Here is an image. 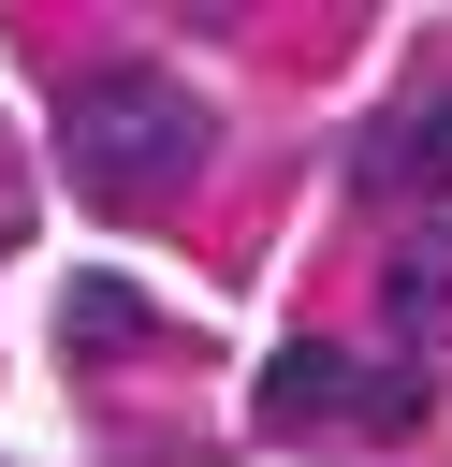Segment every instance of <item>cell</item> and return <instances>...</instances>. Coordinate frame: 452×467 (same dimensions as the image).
Returning <instances> with one entry per match:
<instances>
[{"mask_svg": "<svg viewBox=\"0 0 452 467\" xmlns=\"http://www.w3.org/2000/svg\"><path fill=\"white\" fill-rule=\"evenodd\" d=\"M58 161H73L102 204H160V190H190V161H204V102H190L160 58H102V73H73V102H58Z\"/></svg>", "mask_w": 452, "mask_h": 467, "instance_id": "obj_1", "label": "cell"}, {"mask_svg": "<svg viewBox=\"0 0 452 467\" xmlns=\"http://www.w3.org/2000/svg\"><path fill=\"white\" fill-rule=\"evenodd\" d=\"M335 409H423V379L394 394V379H365L335 336H292V350L262 365V423H335Z\"/></svg>", "mask_w": 452, "mask_h": 467, "instance_id": "obj_2", "label": "cell"}, {"mask_svg": "<svg viewBox=\"0 0 452 467\" xmlns=\"http://www.w3.org/2000/svg\"><path fill=\"white\" fill-rule=\"evenodd\" d=\"M365 175H379V190H452V88H437L423 117H394V131L365 146Z\"/></svg>", "mask_w": 452, "mask_h": 467, "instance_id": "obj_3", "label": "cell"}, {"mask_svg": "<svg viewBox=\"0 0 452 467\" xmlns=\"http://www.w3.org/2000/svg\"><path fill=\"white\" fill-rule=\"evenodd\" d=\"M58 321H73V350H131V336H146V292H131V277H73Z\"/></svg>", "mask_w": 452, "mask_h": 467, "instance_id": "obj_4", "label": "cell"}]
</instances>
